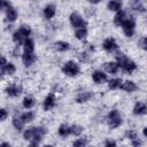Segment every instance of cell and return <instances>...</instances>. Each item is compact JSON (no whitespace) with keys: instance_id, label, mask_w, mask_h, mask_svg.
Masks as SVG:
<instances>
[{"instance_id":"cell-9","label":"cell","mask_w":147,"mask_h":147,"mask_svg":"<svg viewBox=\"0 0 147 147\" xmlns=\"http://www.w3.org/2000/svg\"><path fill=\"white\" fill-rule=\"evenodd\" d=\"M92 78H93V80H94L95 83L101 84V83H103V82L107 79V76H106V74H103L102 71L96 70V71H94V72H93Z\"/></svg>"},{"instance_id":"cell-20","label":"cell","mask_w":147,"mask_h":147,"mask_svg":"<svg viewBox=\"0 0 147 147\" xmlns=\"http://www.w3.org/2000/svg\"><path fill=\"white\" fill-rule=\"evenodd\" d=\"M34 49V44L32 39H28L24 42V53H33Z\"/></svg>"},{"instance_id":"cell-28","label":"cell","mask_w":147,"mask_h":147,"mask_svg":"<svg viewBox=\"0 0 147 147\" xmlns=\"http://www.w3.org/2000/svg\"><path fill=\"white\" fill-rule=\"evenodd\" d=\"M70 132H71L74 136H79V134L83 132V126L75 124V125H72V126L70 127Z\"/></svg>"},{"instance_id":"cell-2","label":"cell","mask_w":147,"mask_h":147,"mask_svg":"<svg viewBox=\"0 0 147 147\" xmlns=\"http://www.w3.org/2000/svg\"><path fill=\"white\" fill-rule=\"evenodd\" d=\"M116 59H117V61H118V64H119L125 71H127V72H132V71L137 68L136 63H134L132 60H130L129 57H126V56H125L124 54H122V53H119Z\"/></svg>"},{"instance_id":"cell-34","label":"cell","mask_w":147,"mask_h":147,"mask_svg":"<svg viewBox=\"0 0 147 147\" xmlns=\"http://www.w3.org/2000/svg\"><path fill=\"white\" fill-rule=\"evenodd\" d=\"M127 136H129V138H131L132 140L138 139V138H137V133H136L134 131H130V132H127Z\"/></svg>"},{"instance_id":"cell-38","label":"cell","mask_w":147,"mask_h":147,"mask_svg":"<svg viewBox=\"0 0 147 147\" xmlns=\"http://www.w3.org/2000/svg\"><path fill=\"white\" fill-rule=\"evenodd\" d=\"M0 147H10V145H9L8 142H2V144L0 145Z\"/></svg>"},{"instance_id":"cell-29","label":"cell","mask_w":147,"mask_h":147,"mask_svg":"<svg viewBox=\"0 0 147 147\" xmlns=\"http://www.w3.org/2000/svg\"><path fill=\"white\" fill-rule=\"evenodd\" d=\"M33 105H34V100H33L32 98L25 96V98L23 99V106H24L25 108H31V107H33Z\"/></svg>"},{"instance_id":"cell-27","label":"cell","mask_w":147,"mask_h":147,"mask_svg":"<svg viewBox=\"0 0 147 147\" xmlns=\"http://www.w3.org/2000/svg\"><path fill=\"white\" fill-rule=\"evenodd\" d=\"M34 132H36V127H30V129H28V130L24 132V139H26V140L33 139Z\"/></svg>"},{"instance_id":"cell-14","label":"cell","mask_w":147,"mask_h":147,"mask_svg":"<svg viewBox=\"0 0 147 147\" xmlns=\"http://www.w3.org/2000/svg\"><path fill=\"white\" fill-rule=\"evenodd\" d=\"M125 22V13L123 10L117 11V14L114 17V23L115 25H123V23Z\"/></svg>"},{"instance_id":"cell-18","label":"cell","mask_w":147,"mask_h":147,"mask_svg":"<svg viewBox=\"0 0 147 147\" xmlns=\"http://www.w3.org/2000/svg\"><path fill=\"white\" fill-rule=\"evenodd\" d=\"M69 44L68 42H65V41H56L55 44H54V48L56 49V51H60V52H64V51H67V49H69Z\"/></svg>"},{"instance_id":"cell-10","label":"cell","mask_w":147,"mask_h":147,"mask_svg":"<svg viewBox=\"0 0 147 147\" xmlns=\"http://www.w3.org/2000/svg\"><path fill=\"white\" fill-rule=\"evenodd\" d=\"M133 113H134L136 115H144V114H146V113H147V107H146V105L142 103V102H137V103L134 105Z\"/></svg>"},{"instance_id":"cell-17","label":"cell","mask_w":147,"mask_h":147,"mask_svg":"<svg viewBox=\"0 0 147 147\" xmlns=\"http://www.w3.org/2000/svg\"><path fill=\"white\" fill-rule=\"evenodd\" d=\"M91 98H92V93H91V92H83V93H79V94H78V96H77L76 100H77V102L82 103V102L88 101Z\"/></svg>"},{"instance_id":"cell-12","label":"cell","mask_w":147,"mask_h":147,"mask_svg":"<svg viewBox=\"0 0 147 147\" xmlns=\"http://www.w3.org/2000/svg\"><path fill=\"white\" fill-rule=\"evenodd\" d=\"M6 92L9 96H17L21 93V87L17 85H10L6 88Z\"/></svg>"},{"instance_id":"cell-35","label":"cell","mask_w":147,"mask_h":147,"mask_svg":"<svg viewBox=\"0 0 147 147\" xmlns=\"http://www.w3.org/2000/svg\"><path fill=\"white\" fill-rule=\"evenodd\" d=\"M0 111H1V117H0V119H1V121H5L6 117H7V111H6V109H1Z\"/></svg>"},{"instance_id":"cell-3","label":"cell","mask_w":147,"mask_h":147,"mask_svg":"<svg viewBox=\"0 0 147 147\" xmlns=\"http://www.w3.org/2000/svg\"><path fill=\"white\" fill-rule=\"evenodd\" d=\"M107 119H108V124H109V126H110L111 129H115V127L119 126V125H121V123H122L121 114H119V113H118V110H116V109L111 110V111L108 114Z\"/></svg>"},{"instance_id":"cell-6","label":"cell","mask_w":147,"mask_h":147,"mask_svg":"<svg viewBox=\"0 0 147 147\" xmlns=\"http://www.w3.org/2000/svg\"><path fill=\"white\" fill-rule=\"evenodd\" d=\"M123 31L125 33L126 37H131L134 32V26H136V23H134V20L132 18H129V20H125V22L123 23Z\"/></svg>"},{"instance_id":"cell-41","label":"cell","mask_w":147,"mask_h":147,"mask_svg":"<svg viewBox=\"0 0 147 147\" xmlns=\"http://www.w3.org/2000/svg\"><path fill=\"white\" fill-rule=\"evenodd\" d=\"M45 147H52V146H51V145H47V146H45Z\"/></svg>"},{"instance_id":"cell-4","label":"cell","mask_w":147,"mask_h":147,"mask_svg":"<svg viewBox=\"0 0 147 147\" xmlns=\"http://www.w3.org/2000/svg\"><path fill=\"white\" fill-rule=\"evenodd\" d=\"M62 70H63V72H64L65 75H68V76H76V75L79 74V67H78V64L75 63L74 61L67 62V63L64 64V67H63Z\"/></svg>"},{"instance_id":"cell-37","label":"cell","mask_w":147,"mask_h":147,"mask_svg":"<svg viewBox=\"0 0 147 147\" xmlns=\"http://www.w3.org/2000/svg\"><path fill=\"white\" fill-rule=\"evenodd\" d=\"M140 144H141V142H140L139 140H137V139H136V140H133V146H134V147H139V146H140Z\"/></svg>"},{"instance_id":"cell-7","label":"cell","mask_w":147,"mask_h":147,"mask_svg":"<svg viewBox=\"0 0 147 147\" xmlns=\"http://www.w3.org/2000/svg\"><path fill=\"white\" fill-rule=\"evenodd\" d=\"M103 48L108 52H113L114 49L117 48V45H116V41L113 39V38H107L103 40V44H102Z\"/></svg>"},{"instance_id":"cell-11","label":"cell","mask_w":147,"mask_h":147,"mask_svg":"<svg viewBox=\"0 0 147 147\" xmlns=\"http://www.w3.org/2000/svg\"><path fill=\"white\" fill-rule=\"evenodd\" d=\"M34 60H36V56L33 55V53H24L22 56V61L26 67L31 65L34 62Z\"/></svg>"},{"instance_id":"cell-30","label":"cell","mask_w":147,"mask_h":147,"mask_svg":"<svg viewBox=\"0 0 147 147\" xmlns=\"http://www.w3.org/2000/svg\"><path fill=\"white\" fill-rule=\"evenodd\" d=\"M21 118L24 121V123H29V122H31L33 119V114L31 111H26L21 116Z\"/></svg>"},{"instance_id":"cell-40","label":"cell","mask_w":147,"mask_h":147,"mask_svg":"<svg viewBox=\"0 0 147 147\" xmlns=\"http://www.w3.org/2000/svg\"><path fill=\"white\" fill-rule=\"evenodd\" d=\"M142 132H144V136H145V137H147V126L144 129V131H142Z\"/></svg>"},{"instance_id":"cell-15","label":"cell","mask_w":147,"mask_h":147,"mask_svg":"<svg viewBox=\"0 0 147 147\" xmlns=\"http://www.w3.org/2000/svg\"><path fill=\"white\" fill-rule=\"evenodd\" d=\"M125 92H133V91H136L137 90V85L133 83V82H131V80H127V82H125V83H123L122 84V86H121Z\"/></svg>"},{"instance_id":"cell-31","label":"cell","mask_w":147,"mask_h":147,"mask_svg":"<svg viewBox=\"0 0 147 147\" xmlns=\"http://www.w3.org/2000/svg\"><path fill=\"white\" fill-rule=\"evenodd\" d=\"M86 145V140L85 139H77L75 142H74V147H85Z\"/></svg>"},{"instance_id":"cell-13","label":"cell","mask_w":147,"mask_h":147,"mask_svg":"<svg viewBox=\"0 0 147 147\" xmlns=\"http://www.w3.org/2000/svg\"><path fill=\"white\" fill-rule=\"evenodd\" d=\"M44 15L47 20L52 18L54 15H55V6L54 5H47L45 8H44Z\"/></svg>"},{"instance_id":"cell-39","label":"cell","mask_w":147,"mask_h":147,"mask_svg":"<svg viewBox=\"0 0 147 147\" xmlns=\"http://www.w3.org/2000/svg\"><path fill=\"white\" fill-rule=\"evenodd\" d=\"M29 147H38V144L37 142H31Z\"/></svg>"},{"instance_id":"cell-26","label":"cell","mask_w":147,"mask_h":147,"mask_svg":"<svg viewBox=\"0 0 147 147\" xmlns=\"http://www.w3.org/2000/svg\"><path fill=\"white\" fill-rule=\"evenodd\" d=\"M76 37H77V39H84L85 37H86V34H87V30L85 29V28H80V29H77L76 30Z\"/></svg>"},{"instance_id":"cell-8","label":"cell","mask_w":147,"mask_h":147,"mask_svg":"<svg viewBox=\"0 0 147 147\" xmlns=\"http://www.w3.org/2000/svg\"><path fill=\"white\" fill-rule=\"evenodd\" d=\"M55 105V96L53 94H48L44 101V109L45 110H49L51 108H53Z\"/></svg>"},{"instance_id":"cell-23","label":"cell","mask_w":147,"mask_h":147,"mask_svg":"<svg viewBox=\"0 0 147 147\" xmlns=\"http://www.w3.org/2000/svg\"><path fill=\"white\" fill-rule=\"evenodd\" d=\"M69 133H71V132H70V127H69L67 124H62V125L59 127V134H60L61 137H67Z\"/></svg>"},{"instance_id":"cell-36","label":"cell","mask_w":147,"mask_h":147,"mask_svg":"<svg viewBox=\"0 0 147 147\" xmlns=\"http://www.w3.org/2000/svg\"><path fill=\"white\" fill-rule=\"evenodd\" d=\"M106 147H116V144L114 141H107L106 142Z\"/></svg>"},{"instance_id":"cell-16","label":"cell","mask_w":147,"mask_h":147,"mask_svg":"<svg viewBox=\"0 0 147 147\" xmlns=\"http://www.w3.org/2000/svg\"><path fill=\"white\" fill-rule=\"evenodd\" d=\"M105 69L110 74H116L118 70V63L115 62H107L105 63Z\"/></svg>"},{"instance_id":"cell-33","label":"cell","mask_w":147,"mask_h":147,"mask_svg":"<svg viewBox=\"0 0 147 147\" xmlns=\"http://www.w3.org/2000/svg\"><path fill=\"white\" fill-rule=\"evenodd\" d=\"M140 46H141V48H144L145 51H147V36L144 37V38L140 40Z\"/></svg>"},{"instance_id":"cell-25","label":"cell","mask_w":147,"mask_h":147,"mask_svg":"<svg viewBox=\"0 0 147 147\" xmlns=\"http://www.w3.org/2000/svg\"><path fill=\"white\" fill-rule=\"evenodd\" d=\"M13 125H14V127L16 129V130H22L23 129V125H24V121L22 119V118H14L13 119Z\"/></svg>"},{"instance_id":"cell-32","label":"cell","mask_w":147,"mask_h":147,"mask_svg":"<svg viewBox=\"0 0 147 147\" xmlns=\"http://www.w3.org/2000/svg\"><path fill=\"white\" fill-rule=\"evenodd\" d=\"M132 7H133V9H136V10H140V11H144V6L140 3V2H138V1H134L133 3H132Z\"/></svg>"},{"instance_id":"cell-22","label":"cell","mask_w":147,"mask_h":147,"mask_svg":"<svg viewBox=\"0 0 147 147\" xmlns=\"http://www.w3.org/2000/svg\"><path fill=\"white\" fill-rule=\"evenodd\" d=\"M108 85H109V87L111 90H115V88H118V87L122 86V80H121V78H115V79L109 80Z\"/></svg>"},{"instance_id":"cell-21","label":"cell","mask_w":147,"mask_h":147,"mask_svg":"<svg viewBox=\"0 0 147 147\" xmlns=\"http://www.w3.org/2000/svg\"><path fill=\"white\" fill-rule=\"evenodd\" d=\"M15 70H16V68H15V65H14L13 63H7L6 68H5L3 70H1V74H2V76H5V74H7V75H13V74L15 72Z\"/></svg>"},{"instance_id":"cell-1","label":"cell","mask_w":147,"mask_h":147,"mask_svg":"<svg viewBox=\"0 0 147 147\" xmlns=\"http://www.w3.org/2000/svg\"><path fill=\"white\" fill-rule=\"evenodd\" d=\"M30 33H31L30 28L23 25V26H21V28L13 34V39H14V41H15L16 44L21 45L22 42H25V41L29 39L28 37L30 36Z\"/></svg>"},{"instance_id":"cell-5","label":"cell","mask_w":147,"mask_h":147,"mask_svg":"<svg viewBox=\"0 0 147 147\" xmlns=\"http://www.w3.org/2000/svg\"><path fill=\"white\" fill-rule=\"evenodd\" d=\"M70 23L74 28H84L86 25L85 21L82 18V16L78 14V13H72L70 15Z\"/></svg>"},{"instance_id":"cell-19","label":"cell","mask_w":147,"mask_h":147,"mask_svg":"<svg viewBox=\"0 0 147 147\" xmlns=\"http://www.w3.org/2000/svg\"><path fill=\"white\" fill-rule=\"evenodd\" d=\"M7 18H8V21H10V22H14L16 18H17V11L10 6L8 9H7Z\"/></svg>"},{"instance_id":"cell-24","label":"cell","mask_w":147,"mask_h":147,"mask_svg":"<svg viewBox=\"0 0 147 147\" xmlns=\"http://www.w3.org/2000/svg\"><path fill=\"white\" fill-rule=\"evenodd\" d=\"M121 7H122V3L119 1H110V2H108V9H110V10L119 11Z\"/></svg>"}]
</instances>
